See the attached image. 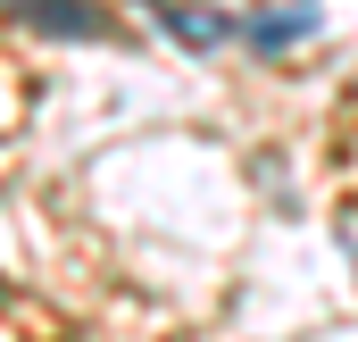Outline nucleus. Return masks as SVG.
I'll return each mask as SVG.
<instances>
[{
  "mask_svg": "<svg viewBox=\"0 0 358 342\" xmlns=\"http://www.w3.org/2000/svg\"><path fill=\"white\" fill-rule=\"evenodd\" d=\"M0 8L34 17L42 34H108V17H100V8H84V0H0Z\"/></svg>",
  "mask_w": 358,
  "mask_h": 342,
  "instance_id": "obj_1",
  "label": "nucleus"
}]
</instances>
